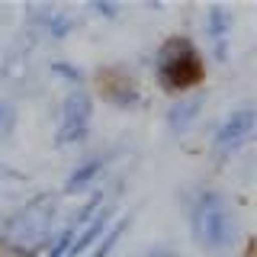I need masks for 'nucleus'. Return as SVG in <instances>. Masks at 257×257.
Returning a JSON list of instances; mask_svg holds the SVG:
<instances>
[{
	"instance_id": "obj_2",
	"label": "nucleus",
	"mask_w": 257,
	"mask_h": 257,
	"mask_svg": "<svg viewBox=\"0 0 257 257\" xmlns=\"http://www.w3.org/2000/svg\"><path fill=\"white\" fill-rule=\"evenodd\" d=\"M58 228V199L42 196L23 203L0 222V254L7 257H39Z\"/></svg>"
},
{
	"instance_id": "obj_8",
	"label": "nucleus",
	"mask_w": 257,
	"mask_h": 257,
	"mask_svg": "<svg viewBox=\"0 0 257 257\" xmlns=\"http://www.w3.org/2000/svg\"><path fill=\"white\" fill-rule=\"evenodd\" d=\"M203 103H206L203 93H183V96H177L171 106H167V112H164L167 132H171V135H190L193 125H196L199 116H203Z\"/></svg>"
},
{
	"instance_id": "obj_9",
	"label": "nucleus",
	"mask_w": 257,
	"mask_h": 257,
	"mask_svg": "<svg viewBox=\"0 0 257 257\" xmlns=\"http://www.w3.org/2000/svg\"><path fill=\"white\" fill-rule=\"evenodd\" d=\"M116 215H119V206L106 199V206H103L100 212H96L93 219H90V222H87L84 228H80L77 235H74V241H71V247H68V257H84V254L96 244V241L106 235V228L112 225V219H116Z\"/></svg>"
},
{
	"instance_id": "obj_1",
	"label": "nucleus",
	"mask_w": 257,
	"mask_h": 257,
	"mask_svg": "<svg viewBox=\"0 0 257 257\" xmlns=\"http://www.w3.org/2000/svg\"><path fill=\"white\" fill-rule=\"evenodd\" d=\"M187 219H190V238L196 241V247H203L209 254L231 251L241 238L238 209L228 199V193L215 187H199L193 193L187 206Z\"/></svg>"
},
{
	"instance_id": "obj_18",
	"label": "nucleus",
	"mask_w": 257,
	"mask_h": 257,
	"mask_svg": "<svg viewBox=\"0 0 257 257\" xmlns=\"http://www.w3.org/2000/svg\"><path fill=\"white\" fill-rule=\"evenodd\" d=\"M148 257H180L177 251H148Z\"/></svg>"
},
{
	"instance_id": "obj_14",
	"label": "nucleus",
	"mask_w": 257,
	"mask_h": 257,
	"mask_svg": "<svg viewBox=\"0 0 257 257\" xmlns=\"http://www.w3.org/2000/svg\"><path fill=\"white\" fill-rule=\"evenodd\" d=\"M48 74L52 77H58V80H64V84L74 90V87H84V80H87V71L80 68V64H74V61H64V58H58V61H52L48 64Z\"/></svg>"
},
{
	"instance_id": "obj_15",
	"label": "nucleus",
	"mask_w": 257,
	"mask_h": 257,
	"mask_svg": "<svg viewBox=\"0 0 257 257\" xmlns=\"http://www.w3.org/2000/svg\"><path fill=\"white\" fill-rule=\"evenodd\" d=\"M16 122H20V109L13 100H0V139H10Z\"/></svg>"
},
{
	"instance_id": "obj_13",
	"label": "nucleus",
	"mask_w": 257,
	"mask_h": 257,
	"mask_svg": "<svg viewBox=\"0 0 257 257\" xmlns=\"http://www.w3.org/2000/svg\"><path fill=\"white\" fill-rule=\"evenodd\" d=\"M132 225V215H116L112 219V225L106 228V235H103L96 244L90 247V257H109L112 251H116V244H119V238H122V231Z\"/></svg>"
},
{
	"instance_id": "obj_10",
	"label": "nucleus",
	"mask_w": 257,
	"mask_h": 257,
	"mask_svg": "<svg viewBox=\"0 0 257 257\" xmlns=\"http://www.w3.org/2000/svg\"><path fill=\"white\" fill-rule=\"evenodd\" d=\"M103 96H106L116 109H139L142 106V87L135 84L128 74L109 77L106 87H103Z\"/></svg>"
},
{
	"instance_id": "obj_6",
	"label": "nucleus",
	"mask_w": 257,
	"mask_h": 257,
	"mask_svg": "<svg viewBox=\"0 0 257 257\" xmlns=\"http://www.w3.org/2000/svg\"><path fill=\"white\" fill-rule=\"evenodd\" d=\"M32 29L39 36H45L48 42H64L68 36H74L80 20L71 10H61V7H29L26 10Z\"/></svg>"
},
{
	"instance_id": "obj_7",
	"label": "nucleus",
	"mask_w": 257,
	"mask_h": 257,
	"mask_svg": "<svg viewBox=\"0 0 257 257\" xmlns=\"http://www.w3.org/2000/svg\"><path fill=\"white\" fill-rule=\"evenodd\" d=\"M109 161H112V158L103 155V151L80 158L77 164L68 171V177H64L61 193H64V196H77V193H90V190H96V187H100V180L106 177Z\"/></svg>"
},
{
	"instance_id": "obj_4",
	"label": "nucleus",
	"mask_w": 257,
	"mask_h": 257,
	"mask_svg": "<svg viewBox=\"0 0 257 257\" xmlns=\"http://www.w3.org/2000/svg\"><path fill=\"white\" fill-rule=\"evenodd\" d=\"M93 93L87 87H74L64 93L61 100V119H58V132L55 142L58 145H84L90 139V122H93Z\"/></svg>"
},
{
	"instance_id": "obj_12",
	"label": "nucleus",
	"mask_w": 257,
	"mask_h": 257,
	"mask_svg": "<svg viewBox=\"0 0 257 257\" xmlns=\"http://www.w3.org/2000/svg\"><path fill=\"white\" fill-rule=\"evenodd\" d=\"M103 206H106V190H103V187H96V190L87 193V199H84V203H80V206L74 209V212L68 215V222H64V225H71L74 231H80V228H84V225L90 222L96 212H100Z\"/></svg>"
},
{
	"instance_id": "obj_17",
	"label": "nucleus",
	"mask_w": 257,
	"mask_h": 257,
	"mask_svg": "<svg viewBox=\"0 0 257 257\" xmlns=\"http://www.w3.org/2000/svg\"><path fill=\"white\" fill-rule=\"evenodd\" d=\"M209 58H212L215 64L228 61V39H222V42H209Z\"/></svg>"
},
{
	"instance_id": "obj_16",
	"label": "nucleus",
	"mask_w": 257,
	"mask_h": 257,
	"mask_svg": "<svg viewBox=\"0 0 257 257\" xmlns=\"http://www.w3.org/2000/svg\"><path fill=\"white\" fill-rule=\"evenodd\" d=\"M87 10H90L93 16H103V20H116V16L122 13V7L112 4V0H90V4H87Z\"/></svg>"
},
{
	"instance_id": "obj_3",
	"label": "nucleus",
	"mask_w": 257,
	"mask_h": 257,
	"mask_svg": "<svg viewBox=\"0 0 257 257\" xmlns=\"http://www.w3.org/2000/svg\"><path fill=\"white\" fill-rule=\"evenodd\" d=\"M155 77L167 93L183 96L203 80V55L187 36H171L155 52Z\"/></svg>"
},
{
	"instance_id": "obj_11",
	"label": "nucleus",
	"mask_w": 257,
	"mask_h": 257,
	"mask_svg": "<svg viewBox=\"0 0 257 257\" xmlns=\"http://www.w3.org/2000/svg\"><path fill=\"white\" fill-rule=\"evenodd\" d=\"M231 26H235V16L225 4H212L206 10V20H203V29H206V39L209 42H222V39L231 36Z\"/></svg>"
},
{
	"instance_id": "obj_5",
	"label": "nucleus",
	"mask_w": 257,
	"mask_h": 257,
	"mask_svg": "<svg viewBox=\"0 0 257 257\" xmlns=\"http://www.w3.org/2000/svg\"><path fill=\"white\" fill-rule=\"evenodd\" d=\"M254 128H257V109L251 103L225 112L219 119V125L212 128V155H215V161H225V158L238 155V151L254 139Z\"/></svg>"
}]
</instances>
